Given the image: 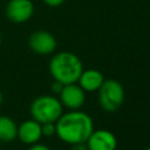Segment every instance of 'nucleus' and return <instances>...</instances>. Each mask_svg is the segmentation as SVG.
Instances as JSON below:
<instances>
[{"label": "nucleus", "mask_w": 150, "mask_h": 150, "mask_svg": "<svg viewBox=\"0 0 150 150\" xmlns=\"http://www.w3.org/2000/svg\"><path fill=\"white\" fill-rule=\"evenodd\" d=\"M98 91V103L100 107L107 112L117 111L124 102V88L122 83L117 80H104Z\"/></svg>", "instance_id": "20e7f679"}, {"label": "nucleus", "mask_w": 150, "mask_h": 150, "mask_svg": "<svg viewBox=\"0 0 150 150\" xmlns=\"http://www.w3.org/2000/svg\"><path fill=\"white\" fill-rule=\"evenodd\" d=\"M18 136V124L9 116L0 115V143H11Z\"/></svg>", "instance_id": "9b49d317"}, {"label": "nucleus", "mask_w": 150, "mask_h": 150, "mask_svg": "<svg viewBox=\"0 0 150 150\" xmlns=\"http://www.w3.org/2000/svg\"><path fill=\"white\" fill-rule=\"evenodd\" d=\"M48 69L53 80L62 84H70L77 82L83 71V64L76 54L71 52H59L52 56Z\"/></svg>", "instance_id": "f03ea898"}, {"label": "nucleus", "mask_w": 150, "mask_h": 150, "mask_svg": "<svg viewBox=\"0 0 150 150\" xmlns=\"http://www.w3.org/2000/svg\"><path fill=\"white\" fill-rule=\"evenodd\" d=\"M0 150H1V148H0Z\"/></svg>", "instance_id": "aec40b11"}, {"label": "nucleus", "mask_w": 150, "mask_h": 150, "mask_svg": "<svg viewBox=\"0 0 150 150\" xmlns=\"http://www.w3.org/2000/svg\"><path fill=\"white\" fill-rule=\"evenodd\" d=\"M28 150H52L49 146H47L46 144H41V143H35V144H32L29 145Z\"/></svg>", "instance_id": "2eb2a0df"}, {"label": "nucleus", "mask_w": 150, "mask_h": 150, "mask_svg": "<svg viewBox=\"0 0 150 150\" xmlns=\"http://www.w3.org/2000/svg\"><path fill=\"white\" fill-rule=\"evenodd\" d=\"M29 112L32 118L41 124L48 122L55 123L63 114V105L53 95H40L32 101Z\"/></svg>", "instance_id": "7ed1b4c3"}, {"label": "nucleus", "mask_w": 150, "mask_h": 150, "mask_svg": "<svg viewBox=\"0 0 150 150\" xmlns=\"http://www.w3.org/2000/svg\"><path fill=\"white\" fill-rule=\"evenodd\" d=\"M34 14L32 0H9L5 7L6 18L13 23L27 22Z\"/></svg>", "instance_id": "423d86ee"}, {"label": "nucleus", "mask_w": 150, "mask_h": 150, "mask_svg": "<svg viewBox=\"0 0 150 150\" xmlns=\"http://www.w3.org/2000/svg\"><path fill=\"white\" fill-rule=\"evenodd\" d=\"M86 145L88 150H116L117 138L110 130L94 129L87 138Z\"/></svg>", "instance_id": "6e6552de"}, {"label": "nucleus", "mask_w": 150, "mask_h": 150, "mask_svg": "<svg viewBox=\"0 0 150 150\" xmlns=\"http://www.w3.org/2000/svg\"><path fill=\"white\" fill-rule=\"evenodd\" d=\"M45 2V5H47L48 7H59L61 6L66 0H42Z\"/></svg>", "instance_id": "ddd939ff"}, {"label": "nucleus", "mask_w": 150, "mask_h": 150, "mask_svg": "<svg viewBox=\"0 0 150 150\" xmlns=\"http://www.w3.org/2000/svg\"><path fill=\"white\" fill-rule=\"evenodd\" d=\"M143 150H150V146H148V148H145V149H143Z\"/></svg>", "instance_id": "6ab92c4d"}, {"label": "nucleus", "mask_w": 150, "mask_h": 150, "mask_svg": "<svg viewBox=\"0 0 150 150\" xmlns=\"http://www.w3.org/2000/svg\"><path fill=\"white\" fill-rule=\"evenodd\" d=\"M42 137V130H41V123L38 121L30 118L23 121L20 125H18V136L19 141L23 144L32 145L38 143Z\"/></svg>", "instance_id": "1a4fd4ad"}, {"label": "nucleus", "mask_w": 150, "mask_h": 150, "mask_svg": "<svg viewBox=\"0 0 150 150\" xmlns=\"http://www.w3.org/2000/svg\"><path fill=\"white\" fill-rule=\"evenodd\" d=\"M29 49L38 55L53 54L57 47L56 38L48 30H35L28 38Z\"/></svg>", "instance_id": "39448f33"}, {"label": "nucleus", "mask_w": 150, "mask_h": 150, "mask_svg": "<svg viewBox=\"0 0 150 150\" xmlns=\"http://www.w3.org/2000/svg\"><path fill=\"white\" fill-rule=\"evenodd\" d=\"M1 42H2V36H1V33H0V45H1Z\"/></svg>", "instance_id": "a211bd4d"}, {"label": "nucleus", "mask_w": 150, "mask_h": 150, "mask_svg": "<svg viewBox=\"0 0 150 150\" xmlns=\"http://www.w3.org/2000/svg\"><path fill=\"white\" fill-rule=\"evenodd\" d=\"M104 81V76L103 74L97 70V69H83V71L81 73L79 80H77V84L87 93H91V91H96L100 89V87L102 86Z\"/></svg>", "instance_id": "9d476101"}, {"label": "nucleus", "mask_w": 150, "mask_h": 150, "mask_svg": "<svg viewBox=\"0 0 150 150\" xmlns=\"http://www.w3.org/2000/svg\"><path fill=\"white\" fill-rule=\"evenodd\" d=\"M59 96V100L63 108H67L69 110H79L86 102V91L76 83L64 84Z\"/></svg>", "instance_id": "0eeeda50"}, {"label": "nucleus", "mask_w": 150, "mask_h": 150, "mask_svg": "<svg viewBox=\"0 0 150 150\" xmlns=\"http://www.w3.org/2000/svg\"><path fill=\"white\" fill-rule=\"evenodd\" d=\"M70 150H88L86 143H76V144H71Z\"/></svg>", "instance_id": "dca6fc26"}, {"label": "nucleus", "mask_w": 150, "mask_h": 150, "mask_svg": "<svg viewBox=\"0 0 150 150\" xmlns=\"http://www.w3.org/2000/svg\"><path fill=\"white\" fill-rule=\"evenodd\" d=\"M2 102H4V94H2V91L0 90V105L2 104Z\"/></svg>", "instance_id": "f3484780"}, {"label": "nucleus", "mask_w": 150, "mask_h": 150, "mask_svg": "<svg viewBox=\"0 0 150 150\" xmlns=\"http://www.w3.org/2000/svg\"><path fill=\"white\" fill-rule=\"evenodd\" d=\"M41 130H42V136L50 137L55 135V123L54 122H48V123H42L41 124Z\"/></svg>", "instance_id": "f8f14e48"}, {"label": "nucleus", "mask_w": 150, "mask_h": 150, "mask_svg": "<svg viewBox=\"0 0 150 150\" xmlns=\"http://www.w3.org/2000/svg\"><path fill=\"white\" fill-rule=\"evenodd\" d=\"M63 86H64V84H62L61 82L54 80V82L52 83V91H53L54 94H60V91L62 90Z\"/></svg>", "instance_id": "4468645a"}, {"label": "nucleus", "mask_w": 150, "mask_h": 150, "mask_svg": "<svg viewBox=\"0 0 150 150\" xmlns=\"http://www.w3.org/2000/svg\"><path fill=\"white\" fill-rule=\"evenodd\" d=\"M55 135L67 143H86L87 138L94 130V121L90 115L82 110H69L63 112L55 122Z\"/></svg>", "instance_id": "f257e3e1"}]
</instances>
